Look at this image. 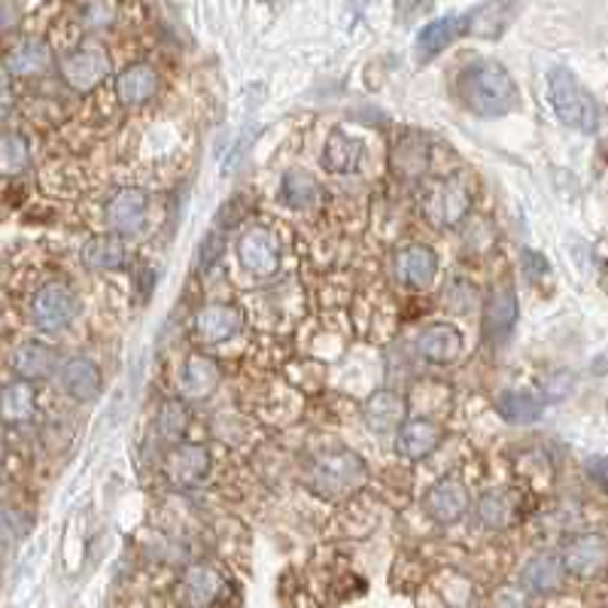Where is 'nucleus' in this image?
<instances>
[{"instance_id": "38", "label": "nucleus", "mask_w": 608, "mask_h": 608, "mask_svg": "<svg viewBox=\"0 0 608 608\" xmlns=\"http://www.w3.org/2000/svg\"><path fill=\"white\" fill-rule=\"evenodd\" d=\"M435 7V0H395V22L408 25L420 13H429Z\"/></svg>"}, {"instance_id": "14", "label": "nucleus", "mask_w": 608, "mask_h": 608, "mask_svg": "<svg viewBox=\"0 0 608 608\" xmlns=\"http://www.w3.org/2000/svg\"><path fill=\"white\" fill-rule=\"evenodd\" d=\"M52 67V46L43 37H25L7 49L3 55V71L15 79H34L43 76Z\"/></svg>"}, {"instance_id": "32", "label": "nucleus", "mask_w": 608, "mask_h": 608, "mask_svg": "<svg viewBox=\"0 0 608 608\" xmlns=\"http://www.w3.org/2000/svg\"><path fill=\"white\" fill-rule=\"evenodd\" d=\"M322 198V186L317 182V177H311L307 170H287L283 180H280V201L292 207V211H307L319 204Z\"/></svg>"}, {"instance_id": "18", "label": "nucleus", "mask_w": 608, "mask_h": 608, "mask_svg": "<svg viewBox=\"0 0 608 608\" xmlns=\"http://www.w3.org/2000/svg\"><path fill=\"white\" fill-rule=\"evenodd\" d=\"M417 356L429 365H451L463 353V332L451 322H432L417 334Z\"/></svg>"}, {"instance_id": "29", "label": "nucleus", "mask_w": 608, "mask_h": 608, "mask_svg": "<svg viewBox=\"0 0 608 608\" xmlns=\"http://www.w3.org/2000/svg\"><path fill=\"white\" fill-rule=\"evenodd\" d=\"M517 13V0H484L466 15V34L474 37H499L502 30L511 25Z\"/></svg>"}, {"instance_id": "37", "label": "nucleus", "mask_w": 608, "mask_h": 608, "mask_svg": "<svg viewBox=\"0 0 608 608\" xmlns=\"http://www.w3.org/2000/svg\"><path fill=\"white\" fill-rule=\"evenodd\" d=\"M223 256H226V235H223V231H211V235L201 241V246H198V268H201V271H211L213 265Z\"/></svg>"}, {"instance_id": "26", "label": "nucleus", "mask_w": 608, "mask_h": 608, "mask_svg": "<svg viewBox=\"0 0 608 608\" xmlns=\"http://www.w3.org/2000/svg\"><path fill=\"white\" fill-rule=\"evenodd\" d=\"M219 593H223V575H219L213 566L198 562V566H189V569H186L180 584V596L186 606L211 608L213 603L219 599Z\"/></svg>"}, {"instance_id": "16", "label": "nucleus", "mask_w": 608, "mask_h": 608, "mask_svg": "<svg viewBox=\"0 0 608 608\" xmlns=\"http://www.w3.org/2000/svg\"><path fill=\"white\" fill-rule=\"evenodd\" d=\"M566 572L578 578H596L608 566V542L603 535H578L560 554Z\"/></svg>"}, {"instance_id": "7", "label": "nucleus", "mask_w": 608, "mask_h": 608, "mask_svg": "<svg viewBox=\"0 0 608 608\" xmlns=\"http://www.w3.org/2000/svg\"><path fill=\"white\" fill-rule=\"evenodd\" d=\"M238 258L246 274H253L258 280L274 277L280 268V243L274 238L271 228L253 226L238 238Z\"/></svg>"}, {"instance_id": "17", "label": "nucleus", "mask_w": 608, "mask_h": 608, "mask_svg": "<svg viewBox=\"0 0 608 608\" xmlns=\"http://www.w3.org/2000/svg\"><path fill=\"white\" fill-rule=\"evenodd\" d=\"M441 426L429 417H414V420H405L395 432V451L405 456V459H414L420 463L426 456H432L439 451L441 444Z\"/></svg>"}, {"instance_id": "11", "label": "nucleus", "mask_w": 608, "mask_h": 608, "mask_svg": "<svg viewBox=\"0 0 608 608\" xmlns=\"http://www.w3.org/2000/svg\"><path fill=\"white\" fill-rule=\"evenodd\" d=\"M59 383L67 398L89 405L101 395V368L89 356H71L59 365Z\"/></svg>"}, {"instance_id": "12", "label": "nucleus", "mask_w": 608, "mask_h": 608, "mask_svg": "<svg viewBox=\"0 0 608 608\" xmlns=\"http://www.w3.org/2000/svg\"><path fill=\"white\" fill-rule=\"evenodd\" d=\"M395 277L408 289H429L439 277V256L426 243H410L395 256Z\"/></svg>"}, {"instance_id": "28", "label": "nucleus", "mask_w": 608, "mask_h": 608, "mask_svg": "<svg viewBox=\"0 0 608 608\" xmlns=\"http://www.w3.org/2000/svg\"><path fill=\"white\" fill-rule=\"evenodd\" d=\"M459 34H466V15H444V18L423 25L417 34V61L426 64V61L441 55Z\"/></svg>"}, {"instance_id": "6", "label": "nucleus", "mask_w": 608, "mask_h": 608, "mask_svg": "<svg viewBox=\"0 0 608 608\" xmlns=\"http://www.w3.org/2000/svg\"><path fill=\"white\" fill-rule=\"evenodd\" d=\"M59 74L67 89L76 94L94 91L110 76V59L98 43H83L59 59Z\"/></svg>"}, {"instance_id": "43", "label": "nucleus", "mask_w": 608, "mask_h": 608, "mask_svg": "<svg viewBox=\"0 0 608 608\" xmlns=\"http://www.w3.org/2000/svg\"><path fill=\"white\" fill-rule=\"evenodd\" d=\"M490 608H527V603H523V596L515 591H499L496 596H493V606Z\"/></svg>"}, {"instance_id": "10", "label": "nucleus", "mask_w": 608, "mask_h": 608, "mask_svg": "<svg viewBox=\"0 0 608 608\" xmlns=\"http://www.w3.org/2000/svg\"><path fill=\"white\" fill-rule=\"evenodd\" d=\"M211 471V454L201 444H174L165 456V474L177 490H192Z\"/></svg>"}, {"instance_id": "47", "label": "nucleus", "mask_w": 608, "mask_h": 608, "mask_svg": "<svg viewBox=\"0 0 608 608\" xmlns=\"http://www.w3.org/2000/svg\"><path fill=\"white\" fill-rule=\"evenodd\" d=\"M606 608H608V606H606Z\"/></svg>"}, {"instance_id": "22", "label": "nucleus", "mask_w": 608, "mask_h": 608, "mask_svg": "<svg viewBox=\"0 0 608 608\" xmlns=\"http://www.w3.org/2000/svg\"><path fill=\"white\" fill-rule=\"evenodd\" d=\"M155 91H159V74H155V67L147 64V61L128 64L116 76V98L125 106H143L147 101L155 98Z\"/></svg>"}, {"instance_id": "4", "label": "nucleus", "mask_w": 608, "mask_h": 608, "mask_svg": "<svg viewBox=\"0 0 608 608\" xmlns=\"http://www.w3.org/2000/svg\"><path fill=\"white\" fill-rule=\"evenodd\" d=\"M76 311H79V299L67 280H46L43 287L30 295L28 304L30 322L46 334L64 332L74 322Z\"/></svg>"}, {"instance_id": "40", "label": "nucleus", "mask_w": 608, "mask_h": 608, "mask_svg": "<svg viewBox=\"0 0 608 608\" xmlns=\"http://www.w3.org/2000/svg\"><path fill=\"white\" fill-rule=\"evenodd\" d=\"M584 469H587V478H591L593 484L608 496V456H591Z\"/></svg>"}, {"instance_id": "25", "label": "nucleus", "mask_w": 608, "mask_h": 608, "mask_svg": "<svg viewBox=\"0 0 608 608\" xmlns=\"http://www.w3.org/2000/svg\"><path fill=\"white\" fill-rule=\"evenodd\" d=\"M79 258H83V265L89 271H122L125 262H128V250H125V241H122L119 235L110 231V235H94V238L83 243Z\"/></svg>"}, {"instance_id": "27", "label": "nucleus", "mask_w": 608, "mask_h": 608, "mask_svg": "<svg viewBox=\"0 0 608 608\" xmlns=\"http://www.w3.org/2000/svg\"><path fill=\"white\" fill-rule=\"evenodd\" d=\"M517 314H520V307H517L515 289H511V287L493 289V292L486 295V302H484V329H486V334H490L493 341H502V338H508V334L515 332Z\"/></svg>"}, {"instance_id": "46", "label": "nucleus", "mask_w": 608, "mask_h": 608, "mask_svg": "<svg viewBox=\"0 0 608 608\" xmlns=\"http://www.w3.org/2000/svg\"><path fill=\"white\" fill-rule=\"evenodd\" d=\"M359 3H368V0H359Z\"/></svg>"}, {"instance_id": "30", "label": "nucleus", "mask_w": 608, "mask_h": 608, "mask_svg": "<svg viewBox=\"0 0 608 608\" xmlns=\"http://www.w3.org/2000/svg\"><path fill=\"white\" fill-rule=\"evenodd\" d=\"M429 167V147L426 137L417 131H405L393 143V170L402 180H414Z\"/></svg>"}, {"instance_id": "8", "label": "nucleus", "mask_w": 608, "mask_h": 608, "mask_svg": "<svg viewBox=\"0 0 608 608\" xmlns=\"http://www.w3.org/2000/svg\"><path fill=\"white\" fill-rule=\"evenodd\" d=\"M147 213H150V198L143 189L137 186H125L116 195L106 201L104 223L113 235H137L143 223H147Z\"/></svg>"}, {"instance_id": "44", "label": "nucleus", "mask_w": 608, "mask_h": 608, "mask_svg": "<svg viewBox=\"0 0 608 608\" xmlns=\"http://www.w3.org/2000/svg\"><path fill=\"white\" fill-rule=\"evenodd\" d=\"M603 287H606V292H608V274H606V280H603Z\"/></svg>"}, {"instance_id": "15", "label": "nucleus", "mask_w": 608, "mask_h": 608, "mask_svg": "<svg viewBox=\"0 0 608 608\" xmlns=\"http://www.w3.org/2000/svg\"><path fill=\"white\" fill-rule=\"evenodd\" d=\"M10 368H13L18 380H30V383H34V380H46L59 371V353H55L52 344L37 341V338H28V341H22V344L13 350Z\"/></svg>"}, {"instance_id": "5", "label": "nucleus", "mask_w": 608, "mask_h": 608, "mask_svg": "<svg viewBox=\"0 0 608 608\" xmlns=\"http://www.w3.org/2000/svg\"><path fill=\"white\" fill-rule=\"evenodd\" d=\"M471 211L469 182L451 177V180L432 182L423 195V216L429 226L435 228H456L466 223Z\"/></svg>"}, {"instance_id": "13", "label": "nucleus", "mask_w": 608, "mask_h": 608, "mask_svg": "<svg viewBox=\"0 0 608 608\" xmlns=\"http://www.w3.org/2000/svg\"><path fill=\"white\" fill-rule=\"evenodd\" d=\"M423 511L435 523H456L469 511V486L459 478H444L439 484H432L423 496Z\"/></svg>"}, {"instance_id": "21", "label": "nucleus", "mask_w": 608, "mask_h": 608, "mask_svg": "<svg viewBox=\"0 0 608 608\" xmlns=\"http://www.w3.org/2000/svg\"><path fill=\"white\" fill-rule=\"evenodd\" d=\"M363 152H365V143L359 140V137L347 135L344 128H332L329 137H326V147H322L319 162H322V167H326L329 174L344 177V174H353V170L359 167Z\"/></svg>"}, {"instance_id": "3", "label": "nucleus", "mask_w": 608, "mask_h": 608, "mask_svg": "<svg viewBox=\"0 0 608 608\" xmlns=\"http://www.w3.org/2000/svg\"><path fill=\"white\" fill-rule=\"evenodd\" d=\"M365 478H368V469H365L363 456L350 447H332L311 463L307 484L322 499H344L365 484Z\"/></svg>"}, {"instance_id": "39", "label": "nucleus", "mask_w": 608, "mask_h": 608, "mask_svg": "<svg viewBox=\"0 0 608 608\" xmlns=\"http://www.w3.org/2000/svg\"><path fill=\"white\" fill-rule=\"evenodd\" d=\"M520 265H523V274L530 277V280H542L547 271H550V265H547V258L542 253H535V250H523L520 253Z\"/></svg>"}, {"instance_id": "20", "label": "nucleus", "mask_w": 608, "mask_h": 608, "mask_svg": "<svg viewBox=\"0 0 608 608\" xmlns=\"http://www.w3.org/2000/svg\"><path fill=\"white\" fill-rule=\"evenodd\" d=\"M405 410H408V405H405L402 395L393 393V390H378V393L365 398L363 420L371 432L387 435V432H395L398 426L405 423Z\"/></svg>"}, {"instance_id": "9", "label": "nucleus", "mask_w": 608, "mask_h": 608, "mask_svg": "<svg viewBox=\"0 0 608 608\" xmlns=\"http://www.w3.org/2000/svg\"><path fill=\"white\" fill-rule=\"evenodd\" d=\"M243 329V314L238 304L228 302H213L204 304L195 314V322H192V332L201 344H226L235 334Z\"/></svg>"}, {"instance_id": "1", "label": "nucleus", "mask_w": 608, "mask_h": 608, "mask_svg": "<svg viewBox=\"0 0 608 608\" xmlns=\"http://www.w3.org/2000/svg\"><path fill=\"white\" fill-rule=\"evenodd\" d=\"M459 98L469 113L481 119H499L508 116L520 104V91L511 74L499 61L478 59L459 74Z\"/></svg>"}, {"instance_id": "23", "label": "nucleus", "mask_w": 608, "mask_h": 608, "mask_svg": "<svg viewBox=\"0 0 608 608\" xmlns=\"http://www.w3.org/2000/svg\"><path fill=\"white\" fill-rule=\"evenodd\" d=\"M37 414V390L30 380H10L0 387V423L25 426Z\"/></svg>"}, {"instance_id": "41", "label": "nucleus", "mask_w": 608, "mask_h": 608, "mask_svg": "<svg viewBox=\"0 0 608 608\" xmlns=\"http://www.w3.org/2000/svg\"><path fill=\"white\" fill-rule=\"evenodd\" d=\"M15 104V91H13V76L7 74L0 67V116H7Z\"/></svg>"}, {"instance_id": "35", "label": "nucleus", "mask_w": 608, "mask_h": 608, "mask_svg": "<svg viewBox=\"0 0 608 608\" xmlns=\"http://www.w3.org/2000/svg\"><path fill=\"white\" fill-rule=\"evenodd\" d=\"M155 429L165 441H180L189 429V410L180 398H167L162 402V408L155 414Z\"/></svg>"}, {"instance_id": "36", "label": "nucleus", "mask_w": 608, "mask_h": 608, "mask_svg": "<svg viewBox=\"0 0 608 608\" xmlns=\"http://www.w3.org/2000/svg\"><path fill=\"white\" fill-rule=\"evenodd\" d=\"M79 15L89 30H106L116 22V0H86Z\"/></svg>"}, {"instance_id": "24", "label": "nucleus", "mask_w": 608, "mask_h": 608, "mask_svg": "<svg viewBox=\"0 0 608 608\" xmlns=\"http://www.w3.org/2000/svg\"><path fill=\"white\" fill-rule=\"evenodd\" d=\"M219 380H223V371H219L216 359L204 356V353L186 356L180 368V393L186 398H207L219 387Z\"/></svg>"}, {"instance_id": "34", "label": "nucleus", "mask_w": 608, "mask_h": 608, "mask_svg": "<svg viewBox=\"0 0 608 608\" xmlns=\"http://www.w3.org/2000/svg\"><path fill=\"white\" fill-rule=\"evenodd\" d=\"M30 167V140L28 135L7 128L0 131V177H18Z\"/></svg>"}, {"instance_id": "31", "label": "nucleus", "mask_w": 608, "mask_h": 608, "mask_svg": "<svg viewBox=\"0 0 608 608\" xmlns=\"http://www.w3.org/2000/svg\"><path fill=\"white\" fill-rule=\"evenodd\" d=\"M517 515H520V508L508 490H486L478 499V520L486 530H508Z\"/></svg>"}, {"instance_id": "42", "label": "nucleus", "mask_w": 608, "mask_h": 608, "mask_svg": "<svg viewBox=\"0 0 608 608\" xmlns=\"http://www.w3.org/2000/svg\"><path fill=\"white\" fill-rule=\"evenodd\" d=\"M18 25V10H15L10 0H0V34L13 30Z\"/></svg>"}, {"instance_id": "2", "label": "nucleus", "mask_w": 608, "mask_h": 608, "mask_svg": "<svg viewBox=\"0 0 608 608\" xmlns=\"http://www.w3.org/2000/svg\"><path fill=\"white\" fill-rule=\"evenodd\" d=\"M547 91H550L554 113L562 125L575 128L581 135H593L603 125V106L569 67H554L547 74Z\"/></svg>"}, {"instance_id": "33", "label": "nucleus", "mask_w": 608, "mask_h": 608, "mask_svg": "<svg viewBox=\"0 0 608 608\" xmlns=\"http://www.w3.org/2000/svg\"><path fill=\"white\" fill-rule=\"evenodd\" d=\"M496 410H499V417L505 423L530 426L542 417L545 405H542V398H535V395L527 393V390H508V393L499 395Z\"/></svg>"}, {"instance_id": "45", "label": "nucleus", "mask_w": 608, "mask_h": 608, "mask_svg": "<svg viewBox=\"0 0 608 608\" xmlns=\"http://www.w3.org/2000/svg\"><path fill=\"white\" fill-rule=\"evenodd\" d=\"M262 3H274V0H262Z\"/></svg>"}, {"instance_id": "19", "label": "nucleus", "mask_w": 608, "mask_h": 608, "mask_svg": "<svg viewBox=\"0 0 608 608\" xmlns=\"http://www.w3.org/2000/svg\"><path fill=\"white\" fill-rule=\"evenodd\" d=\"M562 581H566V562H562L560 554H550V550L530 557L520 569L523 591L539 593V596L557 593L562 587Z\"/></svg>"}]
</instances>
